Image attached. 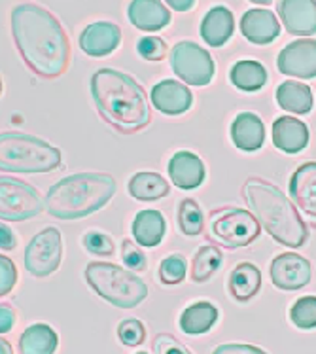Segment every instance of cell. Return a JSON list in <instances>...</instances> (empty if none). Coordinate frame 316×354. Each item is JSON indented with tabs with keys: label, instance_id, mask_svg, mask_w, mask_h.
<instances>
[{
	"label": "cell",
	"instance_id": "1",
	"mask_svg": "<svg viewBox=\"0 0 316 354\" xmlns=\"http://www.w3.org/2000/svg\"><path fill=\"white\" fill-rule=\"evenodd\" d=\"M12 37L25 65L40 78L53 80L71 63V42L50 10L19 4L12 10Z\"/></svg>",
	"mask_w": 316,
	"mask_h": 354
},
{
	"label": "cell",
	"instance_id": "2",
	"mask_svg": "<svg viewBox=\"0 0 316 354\" xmlns=\"http://www.w3.org/2000/svg\"><path fill=\"white\" fill-rule=\"evenodd\" d=\"M95 106L123 135L142 131L150 123V106L137 80L114 68H99L89 80Z\"/></svg>",
	"mask_w": 316,
	"mask_h": 354
},
{
	"label": "cell",
	"instance_id": "3",
	"mask_svg": "<svg viewBox=\"0 0 316 354\" xmlns=\"http://www.w3.org/2000/svg\"><path fill=\"white\" fill-rule=\"evenodd\" d=\"M243 196L261 227L277 243L288 248H301L307 243L309 227L303 222L294 203L275 184L259 176H250L243 186Z\"/></svg>",
	"mask_w": 316,
	"mask_h": 354
},
{
	"label": "cell",
	"instance_id": "4",
	"mask_svg": "<svg viewBox=\"0 0 316 354\" xmlns=\"http://www.w3.org/2000/svg\"><path fill=\"white\" fill-rule=\"evenodd\" d=\"M115 194V180L106 173H76L61 178L46 194L48 214L78 220L101 210Z\"/></svg>",
	"mask_w": 316,
	"mask_h": 354
},
{
	"label": "cell",
	"instance_id": "5",
	"mask_svg": "<svg viewBox=\"0 0 316 354\" xmlns=\"http://www.w3.org/2000/svg\"><path fill=\"white\" fill-rule=\"evenodd\" d=\"M63 153L42 138L4 131L0 135L2 173H51L61 167Z\"/></svg>",
	"mask_w": 316,
	"mask_h": 354
},
{
	"label": "cell",
	"instance_id": "6",
	"mask_svg": "<svg viewBox=\"0 0 316 354\" xmlns=\"http://www.w3.org/2000/svg\"><path fill=\"white\" fill-rule=\"evenodd\" d=\"M86 281L97 296L120 309H133L148 297V286L140 277L108 261H89Z\"/></svg>",
	"mask_w": 316,
	"mask_h": 354
},
{
	"label": "cell",
	"instance_id": "7",
	"mask_svg": "<svg viewBox=\"0 0 316 354\" xmlns=\"http://www.w3.org/2000/svg\"><path fill=\"white\" fill-rule=\"evenodd\" d=\"M261 233V224L248 210L223 207L210 212L209 235L227 250L252 245Z\"/></svg>",
	"mask_w": 316,
	"mask_h": 354
},
{
	"label": "cell",
	"instance_id": "8",
	"mask_svg": "<svg viewBox=\"0 0 316 354\" xmlns=\"http://www.w3.org/2000/svg\"><path fill=\"white\" fill-rule=\"evenodd\" d=\"M46 203L30 184L4 174L0 178V218L2 222H23L38 216Z\"/></svg>",
	"mask_w": 316,
	"mask_h": 354
},
{
	"label": "cell",
	"instance_id": "9",
	"mask_svg": "<svg viewBox=\"0 0 316 354\" xmlns=\"http://www.w3.org/2000/svg\"><path fill=\"white\" fill-rule=\"evenodd\" d=\"M171 68L189 86H209L214 78V61L199 44L182 40L171 50Z\"/></svg>",
	"mask_w": 316,
	"mask_h": 354
},
{
	"label": "cell",
	"instance_id": "10",
	"mask_svg": "<svg viewBox=\"0 0 316 354\" xmlns=\"http://www.w3.org/2000/svg\"><path fill=\"white\" fill-rule=\"evenodd\" d=\"M63 258V241L57 227H44L42 232L36 233L25 248V269L32 277H50L61 266Z\"/></svg>",
	"mask_w": 316,
	"mask_h": 354
},
{
	"label": "cell",
	"instance_id": "11",
	"mask_svg": "<svg viewBox=\"0 0 316 354\" xmlns=\"http://www.w3.org/2000/svg\"><path fill=\"white\" fill-rule=\"evenodd\" d=\"M269 275L277 288L294 292L309 284L313 279V268H310V261L305 260L299 254L282 252L275 256V260L271 261Z\"/></svg>",
	"mask_w": 316,
	"mask_h": 354
},
{
	"label": "cell",
	"instance_id": "12",
	"mask_svg": "<svg viewBox=\"0 0 316 354\" xmlns=\"http://www.w3.org/2000/svg\"><path fill=\"white\" fill-rule=\"evenodd\" d=\"M277 68L290 78H316L315 38H301L288 44L277 57Z\"/></svg>",
	"mask_w": 316,
	"mask_h": 354
},
{
	"label": "cell",
	"instance_id": "13",
	"mask_svg": "<svg viewBox=\"0 0 316 354\" xmlns=\"http://www.w3.org/2000/svg\"><path fill=\"white\" fill-rule=\"evenodd\" d=\"M290 197L309 224L316 227V161H307L295 169L290 178Z\"/></svg>",
	"mask_w": 316,
	"mask_h": 354
},
{
	"label": "cell",
	"instance_id": "14",
	"mask_svg": "<svg viewBox=\"0 0 316 354\" xmlns=\"http://www.w3.org/2000/svg\"><path fill=\"white\" fill-rule=\"evenodd\" d=\"M150 99L151 104L167 116L184 114L194 104L192 91L176 80H161L159 84L151 87Z\"/></svg>",
	"mask_w": 316,
	"mask_h": 354
},
{
	"label": "cell",
	"instance_id": "15",
	"mask_svg": "<svg viewBox=\"0 0 316 354\" xmlns=\"http://www.w3.org/2000/svg\"><path fill=\"white\" fill-rule=\"evenodd\" d=\"M241 32L248 42L256 46H266L279 38L281 23L271 10L250 8L241 17Z\"/></svg>",
	"mask_w": 316,
	"mask_h": 354
},
{
	"label": "cell",
	"instance_id": "16",
	"mask_svg": "<svg viewBox=\"0 0 316 354\" xmlns=\"http://www.w3.org/2000/svg\"><path fill=\"white\" fill-rule=\"evenodd\" d=\"M279 14L284 29L294 37L316 35V2L315 0H282Z\"/></svg>",
	"mask_w": 316,
	"mask_h": 354
},
{
	"label": "cell",
	"instance_id": "17",
	"mask_svg": "<svg viewBox=\"0 0 316 354\" xmlns=\"http://www.w3.org/2000/svg\"><path fill=\"white\" fill-rule=\"evenodd\" d=\"M122 42V29L110 21L89 23L80 35V48L91 57H104Z\"/></svg>",
	"mask_w": 316,
	"mask_h": 354
},
{
	"label": "cell",
	"instance_id": "18",
	"mask_svg": "<svg viewBox=\"0 0 316 354\" xmlns=\"http://www.w3.org/2000/svg\"><path fill=\"white\" fill-rule=\"evenodd\" d=\"M169 176L176 188L180 189H195L201 186L207 176L205 163L197 153L189 150H180L169 159Z\"/></svg>",
	"mask_w": 316,
	"mask_h": 354
},
{
	"label": "cell",
	"instance_id": "19",
	"mask_svg": "<svg viewBox=\"0 0 316 354\" xmlns=\"http://www.w3.org/2000/svg\"><path fill=\"white\" fill-rule=\"evenodd\" d=\"M273 145L281 152L299 153L309 145V127L307 123L294 116H281L273 122Z\"/></svg>",
	"mask_w": 316,
	"mask_h": 354
},
{
	"label": "cell",
	"instance_id": "20",
	"mask_svg": "<svg viewBox=\"0 0 316 354\" xmlns=\"http://www.w3.org/2000/svg\"><path fill=\"white\" fill-rule=\"evenodd\" d=\"M231 140L241 152H258L266 142V125L254 112H241L231 123Z\"/></svg>",
	"mask_w": 316,
	"mask_h": 354
},
{
	"label": "cell",
	"instance_id": "21",
	"mask_svg": "<svg viewBox=\"0 0 316 354\" xmlns=\"http://www.w3.org/2000/svg\"><path fill=\"white\" fill-rule=\"evenodd\" d=\"M127 15L129 21L144 32H158L171 23L169 8L158 0H135L127 8Z\"/></svg>",
	"mask_w": 316,
	"mask_h": 354
},
{
	"label": "cell",
	"instance_id": "22",
	"mask_svg": "<svg viewBox=\"0 0 316 354\" xmlns=\"http://www.w3.org/2000/svg\"><path fill=\"white\" fill-rule=\"evenodd\" d=\"M235 32V17L230 8L212 6L201 21V37L210 48H222Z\"/></svg>",
	"mask_w": 316,
	"mask_h": 354
},
{
	"label": "cell",
	"instance_id": "23",
	"mask_svg": "<svg viewBox=\"0 0 316 354\" xmlns=\"http://www.w3.org/2000/svg\"><path fill=\"white\" fill-rule=\"evenodd\" d=\"M227 290H230V296L239 304L250 301L252 297L258 296V292L261 290V271L250 261L239 263L230 273Z\"/></svg>",
	"mask_w": 316,
	"mask_h": 354
},
{
	"label": "cell",
	"instance_id": "24",
	"mask_svg": "<svg viewBox=\"0 0 316 354\" xmlns=\"http://www.w3.org/2000/svg\"><path fill=\"white\" fill-rule=\"evenodd\" d=\"M165 230V216L159 210L154 209L137 212V216L133 220V225H131V233H133V239L137 241V245L148 246V248L158 246L163 241Z\"/></svg>",
	"mask_w": 316,
	"mask_h": 354
},
{
	"label": "cell",
	"instance_id": "25",
	"mask_svg": "<svg viewBox=\"0 0 316 354\" xmlns=\"http://www.w3.org/2000/svg\"><path fill=\"white\" fill-rule=\"evenodd\" d=\"M277 102L282 110L294 112V114H309L315 104L313 91L307 84L295 82V80H286L277 87Z\"/></svg>",
	"mask_w": 316,
	"mask_h": 354
},
{
	"label": "cell",
	"instance_id": "26",
	"mask_svg": "<svg viewBox=\"0 0 316 354\" xmlns=\"http://www.w3.org/2000/svg\"><path fill=\"white\" fill-rule=\"evenodd\" d=\"M218 309L210 301H197L186 307L180 315V330L186 335H203L216 324Z\"/></svg>",
	"mask_w": 316,
	"mask_h": 354
},
{
	"label": "cell",
	"instance_id": "27",
	"mask_svg": "<svg viewBox=\"0 0 316 354\" xmlns=\"http://www.w3.org/2000/svg\"><path fill=\"white\" fill-rule=\"evenodd\" d=\"M57 332L48 324H32L19 335V354H55Z\"/></svg>",
	"mask_w": 316,
	"mask_h": 354
},
{
	"label": "cell",
	"instance_id": "28",
	"mask_svg": "<svg viewBox=\"0 0 316 354\" xmlns=\"http://www.w3.org/2000/svg\"><path fill=\"white\" fill-rule=\"evenodd\" d=\"M127 189H129L131 197L137 201H158V199L169 196L171 186L159 173L142 171V173L131 176Z\"/></svg>",
	"mask_w": 316,
	"mask_h": 354
},
{
	"label": "cell",
	"instance_id": "29",
	"mask_svg": "<svg viewBox=\"0 0 316 354\" xmlns=\"http://www.w3.org/2000/svg\"><path fill=\"white\" fill-rule=\"evenodd\" d=\"M230 80L231 84L241 91L254 93V91H259L267 84V71L259 61L243 59V61H237L235 65L231 66Z\"/></svg>",
	"mask_w": 316,
	"mask_h": 354
},
{
	"label": "cell",
	"instance_id": "30",
	"mask_svg": "<svg viewBox=\"0 0 316 354\" xmlns=\"http://www.w3.org/2000/svg\"><path fill=\"white\" fill-rule=\"evenodd\" d=\"M223 256L220 248L214 245H203L195 252L192 260V269H189V279L194 282H207L222 269Z\"/></svg>",
	"mask_w": 316,
	"mask_h": 354
},
{
	"label": "cell",
	"instance_id": "31",
	"mask_svg": "<svg viewBox=\"0 0 316 354\" xmlns=\"http://www.w3.org/2000/svg\"><path fill=\"white\" fill-rule=\"evenodd\" d=\"M178 227L187 237L201 235L205 230V214L195 199H182L178 205Z\"/></svg>",
	"mask_w": 316,
	"mask_h": 354
},
{
	"label": "cell",
	"instance_id": "32",
	"mask_svg": "<svg viewBox=\"0 0 316 354\" xmlns=\"http://www.w3.org/2000/svg\"><path fill=\"white\" fill-rule=\"evenodd\" d=\"M290 320L299 330L316 328V296H303L290 307Z\"/></svg>",
	"mask_w": 316,
	"mask_h": 354
},
{
	"label": "cell",
	"instance_id": "33",
	"mask_svg": "<svg viewBox=\"0 0 316 354\" xmlns=\"http://www.w3.org/2000/svg\"><path fill=\"white\" fill-rule=\"evenodd\" d=\"M159 281L167 286H174L186 279L187 261L182 254H169L159 263Z\"/></svg>",
	"mask_w": 316,
	"mask_h": 354
},
{
	"label": "cell",
	"instance_id": "34",
	"mask_svg": "<svg viewBox=\"0 0 316 354\" xmlns=\"http://www.w3.org/2000/svg\"><path fill=\"white\" fill-rule=\"evenodd\" d=\"M118 339L125 347H138L146 339V328L138 318H125L118 326Z\"/></svg>",
	"mask_w": 316,
	"mask_h": 354
},
{
	"label": "cell",
	"instance_id": "35",
	"mask_svg": "<svg viewBox=\"0 0 316 354\" xmlns=\"http://www.w3.org/2000/svg\"><path fill=\"white\" fill-rule=\"evenodd\" d=\"M82 243L86 246L87 252L95 254V256H102V258H108L112 256L115 250V245L112 237L104 232H97V230H91L87 232L84 237H82Z\"/></svg>",
	"mask_w": 316,
	"mask_h": 354
},
{
	"label": "cell",
	"instance_id": "36",
	"mask_svg": "<svg viewBox=\"0 0 316 354\" xmlns=\"http://www.w3.org/2000/svg\"><path fill=\"white\" fill-rule=\"evenodd\" d=\"M122 260L129 271L140 273V271H146V268H148V258L142 252V248L137 243L129 241V239L122 241Z\"/></svg>",
	"mask_w": 316,
	"mask_h": 354
},
{
	"label": "cell",
	"instance_id": "37",
	"mask_svg": "<svg viewBox=\"0 0 316 354\" xmlns=\"http://www.w3.org/2000/svg\"><path fill=\"white\" fill-rule=\"evenodd\" d=\"M138 55L146 61H161L167 55V42L159 37H142L137 42Z\"/></svg>",
	"mask_w": 316,
	"mask_h": 354
},
{
	"label": "cell",
	"instance_id": "38",
	"mask_svg": "<svg viewBox=\"0 0 316 354\" xmlns=\"http://www.w3.org/2000/svg\"><path fill=\"white\" fill-rule=\"evenodd\" d=\"M17 282V269L8 256H0V296H8Z\"/></svg>",
	"mask_w": 316,
	"mask_h": 354
},
{
	"label": "cell",
	"instance_id": "39",
	"mask_svg": "<svg viewBox=\"0 0 316 354\" xmlns=\"http://www.w3.org/2000/svg\"><path fill=\"white\" fill-rule=\"evenodd\" d=\"M154 351L156 354H192L186 345L169 333H159L154 339Z\"/></svg>",
	"mask_w": 316,
	"mask_h": 354
},
{
	"label": "cell",
	"instance_id": "40",
	"mask_svg": "<svg viewBox=\"0 0 316 354\" xmlns=\"http://www.w3.org/2000/svg\"><path fill=\"white\" fill-rule=\"evenodd\" d=\"M210 354H269L263 348L254 347V345H245V343H225L216 347Z\"/></svg>",
	"mask_w": 316,
	"mask_h": 354
},
{
	"label": "cell",
	"instance_id": "41",
	"mask_svg": "<svg viewBox=\"0 0 316 354\" xmlns=\"http://www.w3.org/2000/svg\"><path fill=\"white\" fill-rule=\"evenodd\" d=\"M15 324V313L8 304L0 305V333L6 335L14 330Z\"/></svg>",
	"mask_w": 316,
	"mask_h": 354
},
{
	"label": "cell",
	"instance_id": "42",
	"mask_svg": "<svg viewBox=\"0 0 316 354\" xmlns=\"http://www.w3.org/2000/svg\"><path fill=\"white\" fill-rule=\"evenodd\" d=\"M0 248L6 252V250H14L15 248V237L12 230L6 224L0 225Z\"/></svg>",
	"mask_w": 316,
	"mask_h": 354
},
{
	"label": "cell",
	"instance_id": "43",
	"mask_svg": "<svg viewBox=\"0 0 316 354\" xmlns=\"http://www.w3.org/2000/svg\"><path fill=\"white\" fill-rule=\"evenodd\" d=\"M169 6L176 10V12H186L195 6L194 0H169Z\"/></svg>",
	"mask_w": 316,
	"mask_h": 354
},
{
	"label": "cell",
	"instance_id": "44",
	"mask_svg": "<svg viewBox=\"0 0 316 354\" xmlns=\"http://www.w3.org/2000/svg\"><path fill=\"white\" fill-rule=\"evenodd\" d=\"M0 354H14L12 345L6 339H0Z\"/></svg>",
	"mask_w": 316,
	"mask_h": 354
},
{
	"label": "cell",
	"instance_id": "45",
	"mask_svg": "<svg viewBox=\"0 0 316 354\" xmlns=\"http://www.w3.org/2000/svg\"><path fill=\"white\" fill-rule=\"evenodd\" d=\"M137 354H148V353H137Z\"/></svg>",
	"mask_w": 316,
	"mask_h": 354
}]
</instances>
